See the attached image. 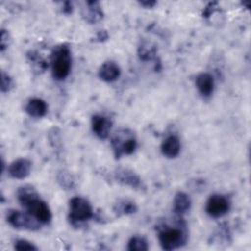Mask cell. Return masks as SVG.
<instances>
[{
	"instance_id": "11",
	"label": "cell",
	"mask_w": 251,
	"mask_h": 251,
	"mask_svg": "<svg viewBox=\"0 0 251 251\" xmlns=\"http://www.w3.org/2000/svg\"><path fill=\"white\" fill-rule=\"evenodd\" d=\"M161 150L164 156L168 158H176L180 151V142L176 135H169L163 141Z\"/></svg>"
},
{
	"instance_id": "15",
	"label": "cell",
	"mask_w": 251,
	"mask_h": 251,
	"mask_svg": "<svg viewBox=\"0 0 251 251\" xmlns=\"http://www.w3.org/2000/svg\"><path fill=\"white\" fill-rule=\"evenodd\" d=\"M88 8H86L85 13H83V17L85 18L86 21L89 23H95L99 21L103 16L101 9L99 8L98 4L95 2H88Z\"/></svg>"
},
{
	"instance_id": "21",
	"label": "cell",
	"mask_w": 251,
	"mask_h": 251,
	"mask_svg": "<svg viewBox=\"0 0 251 251\" xmlns=\"http://www.w3.org/2000/svg\"><path fill=\"white\" fill-rule=\"evenodd\" d=\"M11 85V78L5 75L4 73H2V78H1V89L3 92L8 91Z\"/></svg>"
},
{
	"instance_id": "6",
	"label": "cell",
	"mask_w": 251,
	"mask_h": 251,
	"mask_svg": "<svg viewBox=\"0 0 251 251\" xmlns=\"http://www.w3.org/2000/svg\"><path fill=\"white\" fill-rule=\"evenodd\" d=\"M8 223L16 228H24L36 230L40 227V222H38L28 212L24 213L17 210H11L7 214Z\"/></svg>"
},
{
	"instance_id": "1",
	"label": "cell",
	"mask_w": 251,
	"mask_h": 251,
	"mask_svg": "<svg viewBox=\"0 0 251 251\" xmlns=\"http://www.w3.org/2000/svg\"><path fill=\"white\" fill-rule=\"evenodd\" d=\"M18 199L23 207L41 224L50 222L52 215L48 205L39 198L38 193L31 186H23L18 190Z\"/></svg>"
},
{
	"instance_id": "17",
	"label": "cell",
	"mask_w": 251,
	"mask_h": 251,
	"mask_svg": "<svg viewBox=\"0 0 251 251\" xmlns=\"http://www.w3.org/2000/svg\"><path fill=\"white\" fill-rule=\"evenodd\" d=\"M147 249V241L142 236H132L127 243V250L129 251H146Z\"/></svg>"
},
{
	"instance_id": "20",
	"label": "cell",
	"mask_w": 251,
	"mask_h": 251,
	"mask_svg": "<svg viewBox=\"0 0 251 251\" xmlns=\"http://www.w3.org/2000/svg\"><path fill=\"white\" fill-rule=\"evenodd\" d=\"M119 206L120 207L118 208V211L122 212L123 214H131L136 211L135 205L127 201H124L122 204H119Z\"/></svg>"
},
{
	"instance_id": "14",
	"label": "cell",
	"mask_w": 251,
	"mask_h": 251,
	"mask_svg": "<svg viewBox=\"0 0 251 251\" xmlns=\"http://www.w3.org/2000/svg\"><path fill=\"white\" fill-rule=\"evenodd\" d=\"M190 204H191L190 198L186 193L179 191L176 194L174 199V210L176 213L179 215L184 214L187 210H189Z\"/></svg>"
},
{
	"instance_id": "8",
	"label": "cell",
	"mask_w": 251,
	"mask_h": 251,
	"mask_svg": "<svg viewBox=\"0 0 251 251\" xmlns=\"http://www.w3.org/2000/svg\"><path fill=\"white\" fill-rule=\"evenodd\" d=\"M30 170L31 162L27 159L21 158L11 163V165L8 168V173L14 178L23 179L29 175Z\"/></svg>"
},
{
	"instance_id": "2",
	"label": "cell",
	"mask_w": 251,
	"mask_h": 251,
	"mask_svg": "<svg viewBox=\"0 0 251 251\" xmlns=\"http://www.w3.org/2000/svg\"><path fill=\"white\" fill-rule=\"evenodd\" d=\"M72 56L68 46L60 45L56 47L52 54V74L58 80L65 79L71 71Z\"/></svg>"
},
{
	"instance_id": "22",
	"label": "cell",
	"mask_w": 251,
	"mask_h": 251,
	"mask_svg": "<svg viewBox=\"0 0 251 251\" xmlns=\"http://www.w3.org/2000/svg\"><path fill=\"white\" fill-rule=\"evenodd\" d=\"M140 4L142 5V6H146V7H152L153 5H155V2L154 1H152V2H148V1H146V2H140Z\"/></svg>"
},
{
	"instance_id": "16",
	"label": "cell",
	"mask_w": 251,
	"mask_h": 251,
	"mask_svg": "<svg viewBox=\"0 0 251 251\" xmlns=\"http://www.w3.org/2000/svg\"><path fill=\"white\" fill-rule=\"evenodd\" d=\"M118 179L125 184L130 185L132 187H137L140 184V179L137 176H135L132 172H129L127 170H122L118 173Z\"/></svg>"
},
{
	"instance_id": "18",
	"label": "cell",
	"mask_w": 251,
	"mask_h": 251,
	"mask_svg": "<svg viewBox=\"0 0 251 251\" xmlns=\"http://www.w3.org/2000/svg\"><path fill=\"white\" fill-rule=\"evenodd\" d=\"M15 249L21 250V251H23V250H37V247L25 239H19L15 242Z\"/></svg>"
},
{
	"instance_id": "3",
	"label": "cell",
	"mask_w": 251,
	"mask_h": 251,
	"mask_svg": "<svg viewBox=\"0 0 251 251\" xmlns=\"http://www.w3.org/2000/svg\"><path fill=\"white\" fill-rule=\"evenodd\" d=\"M112 146L117 158L122 155H129L136 148V140L134 135L128 129H121L115 133L112 138Z\"/></svg>"
},
{
	"instance_id": "10",
	"label": "cell",
	"mask_w": 251,
	"mask_h": 251,
	"mask_svg": "<svg viewBox=\"0 0 251 251\" xmlns=\"http://www.w3.org/2000/svg\"><path fill=\"white\" fill-rule=\"evenodd\" d=\"M196 87L201 95L208 97L213 93L214 90V78L208 73H202L197 75L195 80Z\"/></svg>"
},
{
	"instance_id": "4",
	"label": "cell",
	"mask_w": 251,
	"mask_h": 251,
	"mask_svg": "<svg viewBox=\"0 0 251 251\" xmlns=\"http://www.w3.org/2000/svg\"><path fill=\"white\" fill-rule=\"evenodd\" d=\"M159 242L163 249L174 250L186 242L187 235L181 229L177 227H167L159 232Z\"/></svg>"
},
{
	"instance_id": "7",
	"label": "cell",
	"mask_w": 251,
	"mask_h": 251,
	"mask_svg": "<svg viewBox=\"0 0 251 251\" xmlns=\"http://www.w3.org/2000/svg\"><path fill=\"white\" fill-rule=\"evenodd\" d=\"M229 210V201L220 194L212 195L206 203V212L212 218H221Z\"/></svg>"
},
{
	"instance_id": "5",
	"label": "cell",
	"mask_w": 251,
	"mask_h": 251,
	"mask_svg": "<svg viewBox=\"0 0 251 251\" xmlns=\"http://www.w3.org/2000/svg\"><path fill=\"white\" fill-rule=\"evenodd\" d=\"M93 217L89 202L82 197H74L70 201V220L73 225L85 222Z\"/></svg>"
},
{
	"instance_id": "12",
	"label": "cell",
	"mask_w": 251,
	"mask_h": 251,
	"mask_svg": "<svg viewBox=\"0 0 251 251\" xmlns=\"http://www.w3.org/2000/svg\"><path fill=\"white\" fill-rule=\"evenodd\" d=\"M121 71L119 66L114 62H105L99 70V77L107 82L114 81L120 76Z\"/></svg>"
},
{
	"instance_id": "13",
	"label": "cell",
	"mask_w": 251,
	"mask_h": 251,
	"mask_svg": "<svg viewBox=\"0 0 251 251\" xmlns=\"http://www.w3.org/2000/svg\"><path fill=\"white\" fill-rule=\"evenodd\" d=\"M25 112L35 118L43 117L47 112V105L45 101H43L40 98H32L28 100V102L25 105Z\"/></svg>"
},
{
	"instance_id": "9",
	"label": "cell",
	"mask_w": 251,
	"mask_h": 251,
	"mask_svg": "<svg viewBox=\"0 0 251 251\" xmlns=\"http://www.w3.org/2000/svg\"><path fill=\"white\" fill-rule=\"evenodd\" d=\"M91 125L93 132L99 138L105 139L108 137L112 126V122L108 118L101 115H95L92 117Z\"/></svg>"
},
{
	"instance_id": "19",
	"label": "cell",
	"mask_w": 251,
	"mask_h": 251,
	"mask_svg": "<svg viewBox=\"0 0 251 251\" xmlns=\"http://www.w3.org/2000/svg\"><path fill=\"white\" fill-rule=\"evenodd\" d=\"M58 181L61 183L62 186L64 187H73V183H74V180L71 176L70 174L66 173V172H61L58 176Z\"/></svg>"
}]
</instances>
